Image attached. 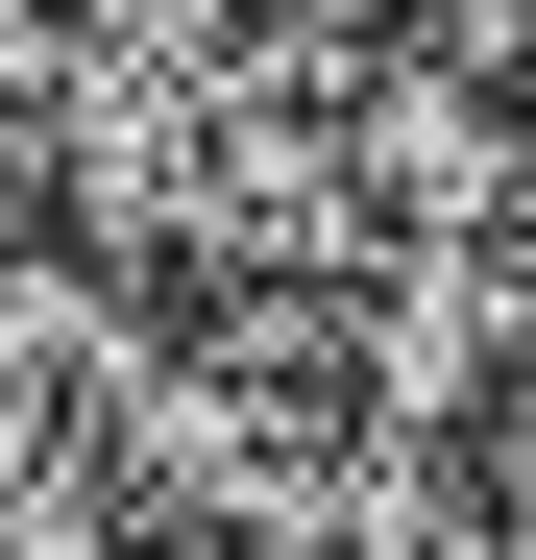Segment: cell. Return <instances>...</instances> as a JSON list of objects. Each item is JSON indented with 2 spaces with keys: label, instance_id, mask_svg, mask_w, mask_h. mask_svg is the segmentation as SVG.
<instances>
[{
  "label": "cell",
  "instance_id": "obj_1",
  "mask_svg": "<svg viewBox=\"0 0 536 560\" xmlns=\"http://www.w3.org/2000/svg\"><path fill=\"white\" fill-rule=\"evenodd\" d=\"M341 560H536V536L488 512L464 439H366V463H341Z\"/></svg>",
  "mask_w": 536,
  "mask_h": 560
}]
</instances>
